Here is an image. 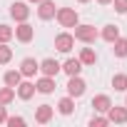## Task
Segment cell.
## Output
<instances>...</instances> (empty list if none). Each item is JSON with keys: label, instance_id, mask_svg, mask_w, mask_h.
Returning <instances> with one entry per match:
<instances>
[{"label": "cell", "instance_id": "7a4b0ae2", "mask_svg": "<svg viewBox=\"0 0 127 127\" xmlns=\"http://www.w3.org/2000/svg\"><path fill=\"white\" fill-rule=\"evenodd\" d=\"M75 37L82 40V42H92L97 37V30L92 25H75Z\"/></svg>", "mask_w": 127, "mask_h": 127}, {"label": "cell", "instance_id": "7c38bea8", "mask_svg": "<svg viewBox=\"0 0 127 127\" xmlns=\"http://www.w3.org/2000/svg\"><path fill=\"white\" fill-rule=\"evenodd\" d=\"M35 90H37V92H42V95L52 92V90H55V82H52V77H50V75H45V77H42V80L35 85Z\"/></svg>", "mask_w": 127, "mask_h": 127}, {"label": "cell", "instance_id": "9a60e30c", "mask_svg": "<svg viewBox=\"0 0 127 127\" xmlns=\"http://www.w3.org/2000/svg\"><path fill=\"white\" fill-rule=\"evenodd\" d=\"M50 117H52V107H50V105H40V107H37L35 120H37V122H47Z\"/></svg>", "mask_w": 127, "mask_h": 127}, {"label": "cell", "instance_id": "cb8c5ba5", "mask_svg": "<svg viewBox=\"0 0 127 127\" xmlns=\"http://www.w3.org/2000/svg\"><path fill=\"white\" fill-rule=\"evenodd\" d=\"M10 57H13V50L8 45H0V62H8Z\"/></svg>", "mask_w": 127, "mask_h": 127}, {"label": "cell", "instance_id": "5bb4252c", "mask_svg": "<svg viewBox=\"0 0 127 127\" xmlns=\"http://www.w3.org/2000/svg\"><path fill=\"white\" fill-rule=\"evenodd\" d=\"M32 92H35V85H32V82H20V85H18V95H20L23 100H30Z\"/></svg>", "mask_w": 127, "mask_h": 127}, {"label": "cell", "instance_id": "6da1fadb", "mask_svg": "<svg viewBox=\"0 0 127 127\" xmlns=\"http://www.w3.org/2000/svg\"><path fill=\"white\" fill-rule=\"evenodd\" d=\"M57 20H60L62 28H75L77 25V13L70 10V8H62V10H57Z\"/></svg>", "mask_w": 127, "mask_h": 127}, {"label": "cell", "instance_id": "30bf717a", "mask_svg": "<svg viewBox=\"0 0 127 127\" xmlns=\"http://www.w3.org/2000/svg\"><path fill=\"white\" fill-rule=\"evenodd\" d=\"M92 107H95L97 112H107V110L112 107V102H110V97H107V95H97V97L92 100Z\"/></svg>", "mask_w": 127, "mask_h": 127}, {"label": "cell", "instance_id": "2e32d148", "mask_svg": "<svg viewBox=\"0 0 127 127\" xmlns=\"http://www.w3.org/2000/svg\"><path fill=\"white\" fill-rule=\"evenodd\" d=\"M102 37H105L107 42H115V40L120 37V30H117V25H107V28L102 30Z\"/></svg>", "mask_w": 127, "mask_h": 127}, {"label": "cell", "instance_id": "ffe728a7", "mask_svg": "<svg viewBox=\"0 0 127 127\" xmlns=\"http://www.w3.org/2000/svg\"><path fill=\"white\" fill-rule=\"evenodd\" d=\"M112 87L120 90V92H125L127 90V75H115L112 77Z\"/></svg>", "mask_w": 127, "mask_h": 127}, {"label": "cell", "instance_id": "603a6c76", "mask_svg": "<svg viewBox=\"0 0 127 127\" xmlns=\"http://www.w3.org/2000/svg\"><path fill=\"white\" fill-rule=\"evenodd\" d=\"M13 37V28H8V25H0V42H8Z\"/></svg>", "mask_w": 127, "mask_h": 127}, {"label": "cell", "instance_id": "5b68a950", "mask_svg": "<svg viewBox=\"0 0 127 127\" xmlns=\"http://www.w3.org/2000/svg\"><path fill=\"white\" fill-rule=\"evenodd\" d=\"M10 15H13L15 20H25V18L30 15V8H28L25 3H13V5H10Z\"/></svg>", "mask_w": 127, "mask_h": 127}, {"label": "cell", "instance_id": "9c48e42d", "mask_svg": "<svg viewBox=\"0 0 127 127\" xmlns=\"http://www.w3.org/2000/svg\"><path fill=\"white\" fill-rule=\"evenodd\" d=\"M40 70H42V75H50V77H55V75L60 72V62H55V60H42Z\"/></svg>", "mask_w": 127, "mask_h": 127}, {"label": "cell", "instance_id": "ac0fdd59", "mask_svg": "<svg viewBox=\"0 0 127 127\" xmlns=\"http://www.w3.org/2000/svg\"><path fill=\"white\" fill-rule=\"evenodd\" d=\"M95 60H97V55H95V50H90V47H85V50H82V55H80V62H82V65H92Z\"/></svg>", "mask_w": 127, "mask_h": 127}, {"label": "cell", "instance_id": "7402d4cb", "mask_svg": "<svg viewBox=\"0 0 127 127\" xmlns=\"http://www.w3.org/2000/svg\"><path fill=\"white\" fill-rule=\"evenodd\" d=\"M57 107H60V112H62V115H70V112H72V100H70V97L60 100V105H57Z\"/></svg>", "mask_w": 127, "mask_h": 127}, {"label": "cell", "instance_id": "e0dca14e", "mask_svg": "<svg viewBox=\"0 0 127 127\" xmlns=\"http://www.w3.org/2000/svg\"><path fill=\"white\" fill-rule=\"evenodd\" d=\"M20 77H23V72L10 70V72H5V85H8V87H18V85H20Z\"/></svg>", "mask_w": 127, "mask_h": 127}, {"label": "cell", "instance_id": "277c9868", "mask_svg": "<svg viewBox=\"0 0 127 127\" xmlns=\"http://www.w3.org/2000/svg\"><path fill=\"white\" fill-rule=\"evenodd\" d=\"M67 92H70V97H80V95L85 92V82H82L77 75H72L70 82H67Z\"/></svg>", "mask_w": 127, "mask_h": 127}, {"label": "cell", "instance_id": "3957f363", "mask_svg": "<svg viewBox=\"0 0 127 127\" xmlns=\"http://www.w3.org/2000/svg\"><path fill=\"white\" fill-rule=\"evenodd\" d=\"M72 45H75V37H72V35H67V32H62V35H57V37H55V47H57L60 52H70V50H72Z\"/></svg>", "mask_w": 127, "mask_h": 127}, {"label": "cell", "instance_id": "ba28073f", "mask_svg": "<svg viewBox=\"0 0 127 127\" xmlns=\"http://www.w3.org/2000/svg\"><path fill=\"white\" fill-rule=\"evenodd\" d=\"M15 37H18L20 42H30V40H32V28H30L28 23H23L20 28H15Z\"/></svg>", "mask_w": 127, "mask_h": 127}, {"label": "cell", "instance_id": "d6986e66", "mask_svg": "<svg viewBox=\"0 0 127 127\" xmlns=\"http://www.w3.org/2000/svg\"><path fill=\"white\" fill-rule=\"evenodd\" d=\"M112 52H115L117 57H125V55H127V40H120V37H117V40H115Z\"/></svg>", "mask_w": 127, "mask_h": 127}, {"label": "cell", "instance_id": "52a82bcc", "mask_svg": "<svg viewBox=\"0 0 127 127\" xmlns=\"http://www.w3.org/2000/svg\"><path fill=\"white\" fill-rule=\"evenodd\" d=\"M37 70H40V65H37V62H35L32 57H25V60H23V65H20V72H23L25 77H30V75H35Z\"/></svg>", "mask_w": 127, "mask_h": 127}, {"label": "cell", "instance_id": "f1b7e54d", "mask_svg": "<svg viewBox=\"0 0 127 127\" xmlns=\"http://www.w3.org/2000/svg\"><path fill=\"white\" fill-rule=\"evenodd\" d=\"M97 3H102V5H107V3H112V0H97Z\"/></svg>", "mask_w": 127, "mask_h": 127}, {"label": "cell", "instance_id": "8fae6325", "mask_svg": "<svg viewBox=\"0 0 127 127\" xmlns=\"http://www.w3.org/2000/svg\"><path fill=\"white\" fill-rule=\"evenodd\" d=\"M60 70H65L70 77H72V75H80V70H82V62H80V60H67L65 65H60Z\"/></svg>", "mask_w": 127, "mask_h": 127}, {"label": "cell", "instance_id": "8992f818", "mask_svg": "<svg viewBox=\"0 0 127 127\" xmlns=\"http://www.w3.org/2000/svg\"><path fill=\"white\" fill-rule=\"evenodd\" d=\"M37 15H40L42 20L55 18V3H50V0H40V10H37Z\"/></svg>", "mask_w": 127, "mask_h": 127}, {"label": "cell", "instance_id": "4dcf8cb0", "mask_svg": "<svg viewBox=\"0 0 127 127\" xmlns=\"http://www.w3.org/2000/svg\"><path fill=\"white\" fill-rule=\"evenodd\" d=\"M80 3H87V0H80Z\"/></svg>", "mask_w": 127, "mask_h": 127}, {"label": "cell", "instance_id": "4fadbf2b", "mask_svg": "<svg viewBox=\"0 0 127 127\" xmlns=\"http://www.w3.org/2000/svg\"><path fill=\"white\" fill-rule=\"evenodd\" d=\"M110 122H127V110L125 107H110Z\"/></svg>", "mask_w": 127, "mask_h": 127}, {"label": "cell", "instance_id": "d4e9b609", "mask_svg": "<svg viewBox=\"0 0 127 127\" xmlns=\"http://www.w3.org/2000/svg\"><path fill=\"white\" fill-rule=\"evenodd\" d=\"M112 3H115L117 13H127V0H112Z\"/></svg>", "mask_w": 127, "mask_h": 127}, {"label": "cell", "instance_id": "4316f807", "mask_svg": "<svg viewBox=\"0 0 127 127\" xmlns=\"http://www.w3.org/2000/svg\"><path fill=\"white\" fill-rule=\"evenodd\" d=\"M107 122H110V120H105V117H97V120H92L90 125H92V127H102V125H107Z\"/></svg>", "mask_w": 127, "mask_h": 127}, {"label": "cell", "instance_id": "83f0119b", "mask_svg": "<svg viewBox=\"0 0 127 127\" xmlns=\"http://www.w3.org/2000/svg\"><path fill=\"white\" fill-rule=\"evenodd\" d=\"M8 117H5V107H0V122H5Z\"/></svg>", "mask_w": 127, "mask_h": 127}, {"label": "cell", "instance_id": "44dd1931", "mask_svg": "<svg viewBox=\"0 0 127 127\" xmlns=\"http://www.w3.org/2000/svg\"><path fill=\"white\" fill-rule=\"evenodd\" d=\"M13 97H15V87H5V90H0V105H8Z\"/></svg>", "mask_w": 127, "mask_h": 127}, {"label": "cell", "instance_id": "f546056e", "mask_svg": "<svg viewBox=\"0 0 127 127\" xmlns=\"http://www.w3.org/2000/svg\"><path fill=\"white\" fill-rule=\"evenodd\" d=\"M30 3H40V0H30Z\"/></svg>", "mask_w": 127, "mask_h": 127}, {"label": "cell", "instance_id": "484cf974", "mask_svg": "<svg viewBox=\"0 0 127 127\" xmlns=\"http://www.w3.org/2000/svg\"><path fill=\"white\" fill-rule=\"evenodd\" d=\"M5 122H8V125H10V127H15V125H23V122H25V120H23V117H8V120H5Z\"/></svg>", "mask_w": 127, "mask_h": 127}]
</instances>
